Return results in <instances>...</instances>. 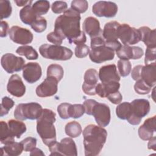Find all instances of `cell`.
<instances>
[{
	"instance_id": "49",
	"label": "cell",
	"mask_w": 156,
	"mask_h": 156,
	"mask_svg": "<svg viewBox=\"0 0 156 156\" xmlns=\"http://www.w3.org/2000/svg\"><path fill=\"white\" fill-rule=\"evenodd\" d=\"M46 38L49 42L55 45H60L63 42V40L54 31L48 34L46 36Z\"/></svg>"
},
{
	"instance_id": "36",
	"label": "cell",
	"mask_w": 156,
	"mask_h": 156,
	"mask_svg": "<svg viewBox=\"0 0 156 156\" xmlns=\"http://www.w3.org/2000/svg\"><path fill=\"white\" fill-rule=\"evenodd\" d=\"M12 8L9 1H0V16L1 21L4 18H9L12 13Z\"/></svg>"
},
{
	"instance_id": "45",
	"label": "cell",
	"mask_w": 156,
	"mask_h": 156,
	"mask_svg": "<svg viewBox=\"0 0 156 156\" xmlns=\"http://www.w3.org/2000/svg\"><path fill=\"white\" fill-rule=\"evenodd\" d=\"M71 104L69 103H62L57 107V112L59 116L63 119L69 118V107Z\"/></svg>"
},
{
	"instance_id": "13",
	"label": "cell",
	"mask_w": 156,
	"mask_h": 156,
	"mask_svg": "<svg viewBox=\"0 0 156 156\" xmlns=\"http://www.w3.org/2000/svg\"><path fill=\"white\" fill-rule=\"evenodd\" d=\"M58 82L55 78L47 77L36 88L37 95L40 98H46L55 94L58 90Z\"/></svg>"
},
{
	"instance_id": "42",
	"label": "cell",
	"mask_w": 156,
	"mask_h": 156,
	"mask_svg": "<svg viewBox=\"0 0 156 156\" xmlns=\"http://www.w3.org/2000/svg\"><path fill=\"white\" fill-rule=\"evenodd\" d=\"M89 47L85 44H79L76 45L74 49V54L77 58H84L90 53Z\"/></svg>"
},
{
	"instance_id": "25",
	"label": "cell",
	"mask_w": 156,
	"mask_h": 156,
	"mask_svg": "<svg viewBox=\"0 0 156 156\" xmlns=\"http://www.w3.org/2000/svg\"><path fill=\"white\" fill-rule=\"evenodd\" d=\"M141 34V41L144 42L147 48H156L155 29H151L147 26H143L138 29Z\"/></svg>"
},
{
	"instance_id": "44",
	"label": "cell",
	"mask_w": 156,
	"mask_h": 156,
	"mask_svg": "<svg viewBox=\"0 0 156 156\" xmlns=\"http://www.w3.org/2000/svg\"><path fill=\"white\" fill-rule=\"evenodd\" d=\"M68 8L67 3L65 1H55L51 5V10L54 13H61L66 10Z\"/></svg>"
},
{
	"instance_id": "3",
	"label": "cell",
	"mask_w": 156,
	"mask_h": 156,
	"mask_svg": "<svg viewBox=\"0 0 156 156\" xmlns=\"http://www.w3.org/2000/svg\"><path fill=\"white\" fill-rule=\"evenodd\" d=\"M56 121L55 113L51 110L44 108L37 119V131L43 143L49 146L56 141V130L54 123Z\"/></svg>"
},
{
	"instance_id": "55",
	"label": "cell",
	"mask_w": 156,
	"mask_h": 156,
	"mask_svg": "<svg viewBox=\"0 0 156 156\" xmlns=\"http://www.w3.org/2000/svg\"><path fill=\"white\" fill-rule=\"evenodd\" d=\"M30 156H34V155H37V156L42 155V156H44V154L43 152V151L41 149L35 147L32 151H30Z\"/></svg>"
},
{
	"instance_id": "48",
	"label": "cell",
	"mask_w": 156,
	"mask_h": 156,
	"mask_svg": "<svg viewBox=\"0 0 156 156\" xmlns=\"http://www.w3.org/2000/svg\"><path fill=\"white\" fill-rule=\"evenodd\" d=\"M106 98L114 104H119L122 100V96L119 91L109 94Z\"/></svg>"
},
{
	"instance_id": "22",
	"label": "cell",
	"mask_w": 156,
	"mask_h": 156,
	"mask_svg": "<svg viewBox=\"0 0 156 156\" xmlns=\"http://www.w3.org/2000/svg\"><path fill=\"white\" fill-rule=\"evenodd\" d=\"M120 24L115 21L106 23L102 32V37L105 42H112L118 41V30Z\"/></svg>"
},
{
	"instance_id": "10",
	"label": "cell",
	"mask_w": 156,
	"mask_h": 156,
	"mask_svg": "<svg viewBox=\"0 0 156 156\" xmlns=\"http://www.w3.org/2000/svg\"><path fill=\"white\" fill-rule=\"evenodd\" d=\"M9 34L12 41L23 45L30 43L34 38L32 33L29 29L17 26H12L9 30Z\"/></svg>"
},
{
	"instance_id": "27",
	"label": "cell",
	"mask_w": 156,
	"mask_h": 156,
	"mask_svg": "<svg viewBox=\"0 0 156 156\" xmlns=\"http://www.w3.org/2000/svg\"><path fill=\"white\" fill-rule=\"evenodd\" d=\"M7 124L12 133L17 138H20L21 135L26 131V124L20 120L10 119L8 121Z\"/></svg>"
},
{
	"instance_id": "19",
	"label": "cell",
	"mask_w": 156,
	"mask_h": 156,
	"mask_svg": "<svg viewBox=\"0 0 156 156\" xmlns=\"http://www.w3.org/2000/svg\"><path fill=\"white\" fill-rule=\"evenodd\" d=\"M83 31L87 34L91 38L101 35L102 32L99 21L97 18L92 16L85 19L82 24Z\"/></svg>"
},
{
	"instance_id": "38",
	"label": "cell",
	"mask_w": 156,
	"mask_h": 156,
	"mask_svg": "<svg viewBox=\"0 0 156 156\" xmlns=\"http://www.w3.org/2000/svg\"><path fill=\"white\" fill-rule=\"evenodd\" d=\"M31 28L37 33L44 32L47 27V21L41 16H38L37 18L30 25Z\"/></svg>"
},
{
	"instance_id": "30",
	"label": "cell",
	"mask_w": 156,
	"mask_h": 156,
	"mask_svg": "<svg viewBox=\"0 0 156 156\" xmlns=\"http://www.w3.org/2000/svg\"><path fill=\"white\" fill-rule=\"evenodd\" d=\"M66 134L71 138H76L80 135L82 129L80 124L75 121L67 123L65 127Z\"/></svg>"
},
{
	"instance_id": "2",
	"label": "cell",
	"mask_w": 156,
	"mask_h": 156,
	"mask_svg": "<svg viewBox=\"0 0 156 156\" xmlns=\"http://www.w3.org/2000/svg\"><path fill=\"white\" fill-rule=\"evenodd\" d=\"M83 136L85 155L95 156L99 155L103 148L107 132L102 127L89 124L83 129Z\"/></svg>"
},
{
	"instance_id": "41",
	"label": "cell",
	"mask_w": 156,
	"mask_h": 156,
	"mask_svg": "<svg viewBox=\"0 0 156 156\" xmlns=\"http://www.w3.org/2000/svg\"><path fill=\"white\" fill-rule=\"evenodd\" d=\"M134 90L135 92L139 94H147L151 91V87L140 79L136 81L134 85Z\"/></svg>"
},
{
	"instance_id": "12",
	"label": "cell",
	"mask_w": 156,
	"mask_h": 156,
	"mask_svg": "<svg viewBox=\"0 0 156 156\" xmlns=\"http://www.w3.org/2000/svg\"><path fill=\"white\" fill-rule=\"evenodd\" d=\"M92 115L94 116L96 123L101 127H106L110 122V110L105 104L97 102L93 108Z\"/></svg>"
},
{
	"instance_id": "29",
	"label": "cell",
	"mask_w": 156,
	"mask_h": 156,
	"mask_svg": "<svg viewBox=\"0 0 156 156\" xmlns=\"http://www.w3.org/2000/svg\"><path fill=\"white\" fill-rule=\"evenodd\" d=\"M14 136L12 133L8 124H7L5 121H1V136H0V141L2 144L5 145L9 144L15 141Z\"/></svg>"
},
{
	"instance_id": "18",
	"label": "cell",
	"mask_w": 156,
	"mask_h": 156,
	"mask_svg": "<svg viewBox=\"0 0 156 156\" xmlns=\"http://www.w3.org/2000/svg\"><path fill=\"white\" fill-rule=\"evenodd\" d=\"M98 76L102 83L119 82L120 80V76L117 72L116 66L115 64L107 65L101 67Z\"/></svg>"
},
{
	"instance_id": "51",
	"label": "cell",
	"mask_w": 156,
	"mask_h": 156,
	"mask_svg": "<svg viewBox=\"0 0 156 156\" xmlns=\"http://www.w3.org/2000/svg\"><path fill=\"white\" fill-rule=\"evenodd\" d=\"M142 67V65H137L135 66L132 70L131 77L134 80L136 81L141 79V73Z\"/></svg>"
},
{
	"instance_id": "16",
	"label": "cell",
	"mask_w": 156,
	"mask_h": 156,
	"mask_svg": "<svg viewBox=\"0 0 156 156\" xmlns=\"http://www.w3.org/2000/svg\"><path fill=\"white\" fill-rule=\"evenodd\" d=\"M7 91L13 96L22 97L26 92V87L18 74H13L9 79L7 85Z\"/></svg>"
},
{
	"instance_id": "5",
	"label": "cell",
	"mask_w": 156,
	"mask_h": 156,
	"mask_svg": "<svg viewBox=\"0 0 156 156\" xmlns=\"http://www.w3.org/2000/svg\"><path fill=\"white\" fill-rule=\"evenodd\" d=\"M42 110L41 105L37 102L19 104L15 109L14 117L20 121L37 119Z\"/></svg>"
},
{
	"instance_id": "1",
	"label": "cell",
	"mask_w": 156,
	"mask_h": 156,
	"mask_svg": "<svg viewBox=\"0 0 156 156\" xmlns=\"http://www.w3.org/2000/svg\"><path fill=\"white\" fill-rule=\"evenodd\" d=\"M80 14L69 8L56 18L54 32L63 40L67 38L70 44L73 43L83 32L80 29Z\"/></svg>"
},
{
	"instance_id": "39",
	"label": "cell",
	"mask_w": 156,
	"mask_h": 156,
	"mask_svg": "<svg viewBox=\"0 0 156 156\" xmlns=\"http://www.w3.org/2000/svg\"><path fill=\"white\" fill-rule=\"evenodd\" d=\"M14 104V101L8 96H4L2 98L1 104L0 116L2 117L8 114L9 110L13 107Z\"/></svg>"
},
{
	"instance_id": "46",
	"label": "cell",
	"mask_w": 156,
	"mask_h": 156,
	"mask_svg": "<svg viewBox=\"0 0 156 156\" xmlns=\"http://www.w3.org/2000/svg\"><path fill=\"white\" fill-rule=\"evenodd\" d=\"M156 58V51L155 48H147L146 50L144 63L145 65H148L151 63L155 62Z\"/></svg>"
},
{
	"instance_id": "34",
	"label": "cell",
	"mask_w": 156,
	"mask_h": 156,
	"mask_svg": "<svg viewBox=\"0 0 156 156\" xmlns=\"http://www.w3.org/2000/svg\"><path fill=\"white\" fill-rule=\"evenodd\" d=\"M32 7L37 15L41 16L48 13L50 7V4L48 1L40 0L34 2Z\"/></svg>"
},
{
	"instance_id": "17",
	"label": "cell",
	"mask_w": 156,
	"mask_h": 156,
	"mask_svg": "<svg viewBox=\"0 0 156 156\" xmlns=\"http://www.w3.org/2000/svg\"><path fill=\"white\" fill-rule=\"evenodd\" d=\"M117 56L120 59H139L144 54L143 49L138 46H130L129 45H123L116 51Z\"/></svg>"
},
{
	"instance_id": "31",
	"label": "cell",
	"mask_w": 156,
	"mask_h": 156,
	"mask_svg": "<svg viewBox=\"0 0 156 156\" xmlns=\"http://www.w3.org/2000/svg\"><path fill=\"white\" fill-rule=\"evenodd\" d=\"M131 104L130 102L120 103L116 108V114L121 119L127 120L131 115Z\"/></svg>"
},
{
	"instance_id": "37",
	"label": "cell",
	"mask_w": 156,
	"mask_h": 156,
	"mask_svg": "<svg viewBox=\"0 0 156 156\" xmlns=\"http://www.w3.org/2000/svg\"><path fill=\"white\" fill-rule=\"evenodd\" d=\"M85 113V108L82 104H71L69 107V115L70 118H79Z\"/></svg>"
},
{
	"instance_id": "15",
	"label": "cell",
	"mask_w": 156,
	"mask_h": 156,
	"mask_svg": "<svg viewBox=\"0 0 156 156\" xmlns=\"http://www.w3.org/2000/svg\"><path fill=\"white\" fill-rule=\"evenodd\" d=\"M41 75V68L38 63L29 62L24 65L23 68V76L25 80L29 83L38 81Z\"/></svg>"
},
{
	"instance_id": "52",
	"label": "cell",
	"mask_w": 156,
	"mask_h": 156,
	"mask_svg": "<svg viewBox=\"0 0 156 156\" xmlns=\"http://www.w3.org/2000/svg\"><path fill=\"white\" fill-rule=\"evenodd\" d=\"M9 30V24L6 21H1V37H5L7 34Z\"/></svg>"
},
{
	"instance_id": "8",
	"label": "cell",
	"mask_w": 156,
	"mask_h": 156,
	"mask_svg": "<svg viewBox=\"0 0 156 156\" xmlns=\"http://www.w3.org/2000/svg\"><path fill=\"white\" fill-rule=\"evenodd\" d=\"M25 60L20 57H16L12 53L3 55L1 59V64L3 69L9 74L20 71L23 69Z\"/></svg>"
},
{
	"instance_id": "43",
	"label": "cell",
	"mask_w": 156,
	"mask_h": 156,
	"mask_svg": "<svg viewBox=\"0 0 156 156\" xmlns=\"http://www.w3.org/2000/svg\"><path fill=\"white\" fill-rule=\"evenodd\" d=\"M23 146L24 151L26 152H30L36 147L37 139L34 137L29 136L24 138L21 141Z\"/></svg>"
},
{
	"instance_id": "35",
	"label": "cell",
	"mask_w": 156,
	"mask_h": 156,
	"mask_svg": "<svg viewBox=\"0 0 156 156\" xmlns=\"http://www.w3.org/2000/svg\"><path fill=\"white\" fill-rule=\"evenodd\" d=\"M118 69L119 74L122 77L127 76L130 74L132 69L130 62L128 60L119 59L118 61Z\"/></svg>"
},
{
	"instance_id": "53",
	"label": "cell",
	"mask_w": 156,
	"mask_h": 156,
	"mask_svg": "<svg viewBox=\"0 0 156 156\" xmlns=\"http://www.w3.org/2000/svg\"><path fill=\"white\" fill-rule=\"evenodd\" d=\"M156 140V138L155 136H152L151 139L149 140V143L147 144V148L149 149H153L154 151L156 150V143H155V141Z\"/></svg>"
},
{
	"instance_id": "54",
	"label": "cell",
	"mask_w": 156,
	"mask_h": 156,
	"mask_svg": "<svg viewBox=\"0 0 156 156\" xmlns=\"http://www.w3.org/2000/svg\"><path fill=\"white\" fill-rule=\"evenodd\" d=\"M18 7H22V6H26L27 5H30V4L32 2V1H24V0H15L14 1Z\"/></svg>"
},
{
	"instance_id": "9",
	"label": "cell",
	"mask_w": 156,
	"mask_h": 156,
	"mask_svg": "<svg viewBox=\"0 0 156 156\" xmlns=\"http://www.w3.org/2000/svg\"><path fill=\"white\" fill-rule=\"evenodd\" d=\"M92 12L99 17L112 18L118 12V6L115 2L110 1H98L93 5Z\"/></svg>"
},
{
	"instance_id": "33",
	"label": "cell",
	"mask_w": 156,
	"mask_h": 156,
	"mask_svg": "<svg viewBox=\"0 0 156 156\" xmlns=\"http://www.w3.org/2000/svg\"><path fill=\"white\" fill-rule=\"evenodd\" d=\"M64 71L62 66L58 64H51L47 69V77H52L58 82L63 78Z\"/></svg>"
},
{
	"instance_id": "14",
	"label": "cell",
	"mask_w": 156,
	"mask_h": 156,
	"mask_svg": "<svg viewBox=\"0 0 156 156\" xmlns=\"http://www.w3.org/2000/svg\"><path fill=\"white\" fill-rule=\"evenodd\" d=\"M82 90L90 96H94L96 94V86L98 82L99 76L98 71L93 68L87 69L84 74Z\"/></svg>"
},
{
	"instance_id": "32",
	"label": "cell",
	"mask_w": 156,
	"mask_h": 156,
	"mask_svg": "<svg viewBox=\"0 0 156 156\" xmlns=\"http://www.w3.org/2000/svg\"><path fill=\"white\" fill-rule=\"evenodd\" d=\"M16 52L20 55L25 56L28 60H37L38 57L37 51L31 46H20L16 50Z\"/></svg>"
},
{
	"instance_id": "7",
	"label": "cell",
	"mask_w": 156,
	"mask_h": 156,
	"mask_svg": "<svg viewBox=\"0 0 156 156\" xmlns=\"http://www.w3.org/2000/svg\"><path fill=\"white\" fill-rule=\"evenodd\" d=\"M118 38L124 45H132L141 41V34L138 29L130 27L128 24H120L118 30Z\"/></svg>"
},
{
	"instance_id": "4",
	"label": "cell",
	"mask_w": 156,
	"mask_h": 156,
	"mask_svg": "<svg viewBox=\"0 0 156 156\" xmlns=\"http://www.w3.org/2000/svg\"><path fill=\"white\" fill-rule=\"evenodd\" d=\"M39 51L43 57L54 60H68L73 54L69 48L55 44H42L39 48Z\"/></svg>"
},
{
	"instance_id": "23",
	"label": "cell",
	"mask_w": 156,
	"mask_h": 156,
	"mask_svg": "<svg viewBox=\"0 0 156 156\" xmlns=\"http://www.w3.org/2000/svg\"><path fill=\"white\" fill-rule=\"evenodd\" d=\"M120 87L119 82L97 83L95 88L96 94L101 98H106L109 94L118 91Z\"/></svg>"
},
{
	"instance_id": "20",
	"label": "cell",
	"mask_w": 156,
	"mask_h": 156,
	"mask_svg": "<svg viewBox=\"0 0 156 156\" xmlns=\"http://www.w3.org/2000/svg\"><path fill=\"white\" fill-rule=\"evenodd\" d=\"M156 116H154L146 119L143 125L138 129V135L140 138L144 141L149 140L153 136L155 132Z\"/></svg>"
},
{
	"instance_id": "21",
	"label": "cell",
	"mask_w": 156,
	"mask_h": 156,
	"mask_svg": "<svg viewBox=\"0 0 156 156\" xmlns=\"http://www.w3.org/2000/svg\"><path fill=\"white\" fill-rule=\"evenodd\" d=\"M141 79L150 87L156 83V63L153 62L143 66L141 73Z\"/></svg>"
},
{
	"instance_id": "11",
	"label": "cell",
	"mask_w": 156,
	"mask_h": 156,
	"mask_svg": "<svg viewBox=\"0 0 156 156\" xmlns=\"http://www.w3.org/2000/svg\"><path fill=\"white\" fill-rule=\"evenodd\" d=\"M89 57L93 62L101 63L113 60L115 57V51L105 44L92 48L90 51Z\"/></svg>"
},
{
	"instance_id": "40",
	"label": "cell",
	"mask_w": 156,
	"mask_h": 156,
	"mask_svg": "<svg viewBox=\"0 0 156 156\" xmlns=\"http://www.w3.org/2000/svg\"><path fill=\"white\" fill-rule=\"evenodd\" d=\"M88 7V3L85 0H74L71 3V8L79 14L85 12Z\"/></svg>"
},
{
	"instance_id": "6",
	"label": "cell",
	"mask_w": 156,
	"mask_h": 156,
	"mask_svg": "<svg viewBox=\"0 0 156 156\" xmlns=\"http://www.w3.org/2000/svg\"><path fill=\"white\" fill-rule=\"evenodd\" d=\"M132 113L127 121L132 125H138L141 119L146 116L150 111V103L145 99H136L131 103Z\"/></svg>"
},
{
	"instance_id": "50",
	"label": "cell",
	"mask_w": 156,
	"mask_h": 156,
	"mask_svg": "<svg viewBox=\"0 0 156 156\" xmlns=\"http://www.w3.org/2000/svg\"><path fill=\"white\" fill-rule=\"evenodd\" d=\"M105 40L101 35H99L93 38H91L90 46L91 49L96 47L100 46L105 45Z\"/></svg>"
},
{
	"instance_id": "24",
	"label": "cell",
	"mask_w": 156,
	"mask_h": 156,
	"mask_svg": "<svg viewBox=\"0 0 156 156\" xmlns=\"http://www.w3.org/2000/svg\"><path fill=\"white\" fill-rule=\"evenodd\" d=\"M58 152L60 155H77L75 142L70 138H65L58 143Z\"/></svg>"
},
{
	"instance_id": "28",
	"label": "cell",
	"mask_w": 156,
	"mask_h": 156,
	"mask_svg": "<svg viewBox=\"0 0 156 156\" xmlns=\"http://www.w3.org/2000/svg\"><path fill=\"white\" fill-rule=\"evenodd\" d=\"M24 148L22 143L13 142L9 144L5 145L1 148V153H5V155L9 156H18L20 155L23 151Z\"/></svg>"
},
{
	"instance_id": "26",
	"label": "cell",
	"mask_w": 156,
	"mask_h": 156,
	"mask_svg": "<svg viewBox=\"0 0 156 156\" xmlns=\"http://www.w3.org/2000/svg\"><path fill=\"white\" fill-rule=\"evenodd\" d=\"M38 16L30 5L24 7L20 12V17L21 21L27 25H31Z\"/></svg>"
},
{
	"instance_id": "47",
	"label": "cell",
	"mask_w": 156,
	"mask_h": 156,
	"mask_svg": "<svg viewBox=\"0 0 156 156\" xmlns=\"http://www.w3.org/2000/svg\"><path fill=\"white\" fill-rule=\"evenodd\" d=\"M98 102L94 99H87L83 102V106L85 108V113L88 115H92L94 105Z\"/></svg>"
}]
</instances>
